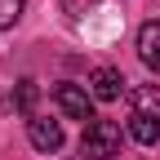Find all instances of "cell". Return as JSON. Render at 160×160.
<instances>
[{
  "instance_id": "1",
  "label": "cell",
  "mask_w": 160,
  "mask_h": 160,
  "mask_svg": "<svg viewBox=\"0 0 160 160\" xmlns=\"http://www.w3.org/2000/svg\"><path fill=\"white\" fill-rule=\"evenodd\" d=\"M80 156L85 160H111V156H120V125H111V120H89L85 133H80Z\"/></svg>"
},
{
  "instance_id": "2",
  "label": "cell",
  "mask_w": 160,
  "mask_h": 160,
  "mask_svg": "<svg viewBox=\"0 0 160 160\" xmlns=\"http://www.w3.org/2000/svg\"><path fill=\"white\" fill-rule=\"evenodd\" d=\"M53 102L67 120H80V125L93 120V93L80 89V85H53Z\"/></svg>"
},
{
  "instance_id": "3",
  "label": "cell",
  "mask_w": 160,
  "mask_h": 160,
  "mask_svg": "<svg viewBox=\"0 0 160 160\" xmlns=\"http://www.w3.org/2000/svg\"><path fill=\"white\" fill-rule=\"evenodd\" d=\"M27 138H31V147L36 151H58L62 147V125H58V120H45V116H31L27 120Z\"/></svg>"
},
{
  "instance_id": "4",
  "label": "cell",
  "mask_w": 160,
  "mask_h": 160,
  "mask_svg": "<svg viewBox=\"0 0 160 160\" xmlns=\"http://www.w3.org/2000/svg\"><path fill=\"white\" fill-rule=\"evenodd\" d=\"M120 89H125V76H120L116 67H98V71L89 76V93L98 98V102H116Z\"/></svg>"
},
{
  "instance_id": "5",
  "label": "cell",
  "mask_w": 160,
  "mask_h": 160,
  "mask_svg": "<svg viewBox=\"0 0 160 160\" xmlns=\"http://www.w3.org/2000/svg\"><path fill=\"white\" fill-rule=\"evenodd\" d=\"M138 58H142L151 71H160V22L156 18L142 22V31H138Z\"/></svg>"
},
{
  "instance_id": "6",
  "label": "cell",
  "mask_w": 160,
  "mask_h": 160,
  "mask_svg": "<svg viewBox=\"0 0 160 160\" xmlns=\"http://www.w3.org/2000/svg\"><path fill=\"white\" fill-rule=\"evenodd\" d=\"M129 102H133V116H151V120H160V89H156V85H138V89H129Z\"/></svg>"
},
{
  "instance_id": "7",
  "label": "cell",
  "mask_w": 160,
  "mask_h": 160,
  "mask_svg": "<svg viewBox=\"0 0 160 160\" xmlns=\"http://www.w3.org/2000/svg\"><path fill=\"white\" fill-rule=\"evenodd\" d=\"M129 138H133V142H142V147L160 142V120H151V116H133V120H129Z\"/></svg>"
},
{
  "instance_id": "8",
  "label": "cell",
  "mask_w": 160,
  "mask_h": 160,
  "mask_svg": "<svg viewBox=\"0 0 160 160\" xmlns=\"http://www.w3.org/2000/svg\"><path fill=\"white\" fill-rule=\"evenodd\" d=\"M36 98H40V89H36V80H22V85H18V111L22 116H31V107H36Z\"/></svg>"
},
{
  "instance_id": "9",
  "label": "cell",
  "mask_w": 160,
  "mask_h": 160,
  "mask_svg": "<svg viewBox=\"0 0 160 160\" xmlns=\"http://www.w3.org/2000/svg\"><path fill=\"white\" fill-rule=\"evenodd\" d=\"M22 9H27V0H0V27H13L22 18Z\"/></svg>"
}]
</instances>
